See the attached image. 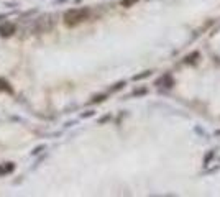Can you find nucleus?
<instances>
[{"label":"nucleus","mask_w":220,"mask_h":197,"mask_svg":"<svg viewBox=\"0 0 220 197\" xmlns=\"http://www.w3.org/2000/svg\"><path fill=\"white\" fill-rule=\"evenodd\" d=\"M148 76H149V71L143 72V74H138V76H135L133 79H135V80H140V79H144V77H148Z\"/></svg>","instance_id":"7"},{"label":"nucleus","mask_w":220,"mask_h":197,"mask_svg":"<svg viewBox=\"0 0 220 197\" xmlns=\"http://www.w3.org/2000/svg\"><path fill=\"white\" fill-rule=\"evenodd\" d=\"M89 16L87 8H71L64 13V21L66 25H77V23L84 21Z\"/></svg>","instance_id":"1"},{"label":"nucleus","mask_w":220,"mask_h":197,"mask_svg":"<svg viewBox=\"0 0 220 197\" xmlns=\"http://www.w3.org/2000/svg\"><path fill=\"white\" fill-rule=\"evenodd\" d=\"M53 16L51 15H43L39 16V18L36 20V31H49L51 28H53Z\"/></svg>","instance_id":"2"},{"label":"nucleus","mask_w":220,"mask_h":197,"mask_svg":"<svg viewBox=\"0 0 220 197\" xmlns=\"http://www.w3.org/2000/svg\"><path fill=\"white\" fill-rule=\"evenodd\" d=\"M0 90H2V92H11L10 84L5 79H2V77H0Z\"/></svg>","instance_id":"4"},{"label":"nucleus","mask_w":220,"mask_h":197,"mask_svg":"<svg viewBox=\"0 0 220 197\" xmlns=\"http://www.w3.org/2000/svg\"><path fill=\"white\" fill-rule=\"evenodd\" d=\"M11 171H13V164H11V163H8L7 166H0V174H7V172H11Z\"/></svg>","instance_id":"5"},{"label":"nucleus","mask_w":220,"mask_h":197,"mask_svg":"<svg viewBox=\"0 0 220 197\" xmlns=\"http://www.w3.org/2000/svg\"><path fill=\"white\" fill-rule=\"evenodd\" d=\"M138 0H121V5H123V7H131L133 3H136Z\"/></svg>","instance_id":"6"},{"label":"nucleus","mask_w":220,"mask_h":197,"mask_svg":"<svg viewBox=\"0 0 220 197\" xmlns=\"http://www.w3.org/2000/svg\"><path fill=\"white\" fill-rule=\"evenodd\" d=\"M16 31V26L10 21H5L3 25H0V36H11Z\"/></svg>","instance_id":"3"},{"label":"nucleus","mask_w":220,"mask_h":197,"mask_svg":"<svg viewBox=\"0 0 220 197\" xmlns=\"http://www.w3.org/2000/svg\"><path fill=\"white\" fill-rule=\"evenodd\" d=\"M103 98H105V95H97V97L92 98V102H102Z\"/></svg>","instance_id":"8"},{"label":"nucleus","mask_w":220,"mask_h":197,"mask_svg":"<svg viewBox=\"0 0 220 197\" xmlns=\"http://www.w3.org/2000/svg\"><path fill=\"white\" fill-rule=\"evenodd\" d=\"M94 115V112H87V113H82V117H92Z\"/></svg>","instance_id":"11"},{"label":"nucleus","mask_w":220,"mask_h":197,"mask_svg":"<svg viewBox=\"0 0 220 197\" xmlns=\"http://www.w3.org/2000/svg\"><path fill=\"white\" fill-rule=\"evenodd\" d=\"M123 85H125V82H118V84L115 85V87H113L112 90H118V89H121V87H123Z\"/></svg>","instance_id":"9"},{"label":"nucleus","mask_w":220,"mask_h":197,"mask_svg":"<svg viewBox=\"0 0 220 197\" xmlns=\"http://www.w3.org/2000/svg\"><path fill=\"white\" fill-rule=\"evenodd\" d=\"M41 149H44V146H38L36 149H34V151H31V154H38L39 151H41Z\"/></svg>","instance_id":"10"}]
</instances>
